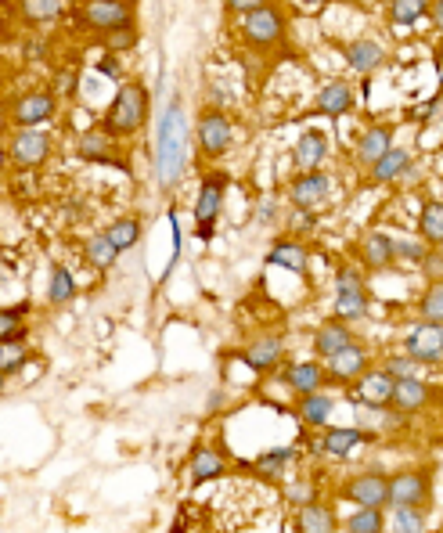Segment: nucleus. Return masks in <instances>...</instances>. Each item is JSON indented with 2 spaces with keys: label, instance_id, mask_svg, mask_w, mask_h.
I'll use <instances>...</instances> for the list:
<instances>
[{
  "label": "nucleus",
  "instance_id": "obj_1",
  "mask_svg": "<svg viewBox=\"0 0 443 533\" xmlns=\"http://www.w3.org/2000/svg\"><path fill=\"white\" fill-rule=\"evenodd\" d=\"M184 170H188V119H184L181 94H173L166 101L163 116H159V148H155V177H159V188L166 195L173 188H181Z\"/></svg>",
  "mask_w": 443,
  "mask_h": 533
},
{
  "label": "nucleus",
  "instance_id": "obj_2",
  "mask_svg": "<svg viewBox=\"0 0 443 533\" xmlns=\"http://www.w3.org/2000/svg\"><path fill=\"white\" fill-rule=\"evenodd\" d=\"M148 109H152L148 87L141 80H127L119 83V91L112 94L109 109L101 112L98 127H105L119 141H127V137H137L148 127Z\"/></svg>",
  "mask_w": 443,
  "mask_h": 533
},
{
  "label": "nucleus",
  "instance_id": "obj_3",
  "mask_svg": "<svg viewBox=\"0 0 443 533\" xmlns=\"http://www.w3.org/2000/svg\"><path fill=\"white\" fill-rule=\"evenodd\" d=\"M73 22L83 33L116 40L119 33H137V11L123 0H80L73 4Z\"/></svg>",
  "mask_w": 443,
  "mask_h": 533
},
{
  "label": "nucleus",
  "instance_id": "obj_4",
  "mask_svg": "<svg viewBox=\"0 0 443 533\" xmlns=\"http://www.w3.org/2000/svg\"><path fill=\"white\" fill-rule=\"evenodd\" d=\"M238 37H242L245 47H253L260 55L263 51H274V47H281L285 37H289V15H285L281 4L267 0L263 8L249 11V15L238 19Z\"/></svg>",
  "mask_w": 443,
  "mask_h": 533
},
{
  "label": "nucleus",
  "instance_id": "obj_5",
  "mask_svg": "<svg viewBox=\"0 0 443 533\" xmlns=\"http://www.w3.org/2000/svg\"><path fill=\"white\" fill-rule=\"evenodd\" d=\"M58 116V94L51 87H29V91L11 94L8 101V123L11 130H33L44 127Z\"/></svg>",
  "mask_w": 443,
  "mask_h": 533
},
{
  "label": "nucleus",
  "instance_id": "obj_6",
  "mask_svg": "<svg viewBox=\"0 0 443 533\" xmlns=\"http://www.w3.org/2000/svg\"><path fill=\"white\" fill-rule=\"evenodd\" d=\"M371 307V296H368V285H364V274L350 263H343L339 271H335V292H332V314L346 325L353 321H361Z\"/></svg>",
  "mask_w": 443,
  "mask_h": 533
},
{
  "label": "nucleus",
  "instance_id": "obj_7",
  "mask_svg": "<svg viewBox=\"0 0 443 533\" xmlns=\"http://www.w3.org/2000/svg\"><path fill=\"white\" fill-rule=\"evenodd\" d=\"M195 141L206 159H224L235 145V123L220 105H202L199 119H195Z\"/></svg>",
  "mask_w": 443,
  "mask_h": 533
},
{
  "label": "nucleus",
  "instance_id": "obj_8",
  "mask_svg": "<svg viewBox=\"0 0 443 533\" xmlns=\"http://www.w3.org/2000/svg\"><path fill=\"white\" fill-rule=\"evenodd\" d=\"M55 152V137L47 134L44 127H33V130H11L8 137V163L11 170L19 173H33L51 159Z\"/></svg>",
  "mask_w": 443,
  "mask_h": 533
},
{
  "label": "nucleus",
  "instance_id": "obj_9",
  "mask_svg": "<svg viewBox=\"0 0 443 533\" xmlns=\"http://www.w3.org/2000/svg\"><path fill=\"white\" fill-rule=\"evenodd\" d=\"M227 188H231V177H227V173H220V170L202 173L199 195H195V224H199L202 242H209V238H213V227H217L220 209H224Z\"/></svg>",
  "mask_w": 443,
  "mask_h": 533
},
{
  "label": "nucleus",
  "instance_id": "obj_10",
  "mask_svg": "<svg viewBox=\"0 0 443 533\" xmlns=\"http://www.w3.org/2000/svg\"><path fill=\"white\" fill-rule=\"evenodd\" d=\"M433 476L425 469H400L389 476V508H429Z\"/></svg>",
  "mask_w": 443,
  "mask_h": 533
},
{
  "label": "nucleus",
  "instance_id": "obj_11",
  "mask_svg": "<svg viewBox=\"0 0 443 533\" xmlns=\"http://www.w3.org/2000/svg\"><path fill=\"white\" fill-rule=\"evenodd\" d=\"M339 494H343V501H350L353 508H389V476L382 469L353 472Z\"/></svg>",
  "mask_w": 443,
  "mask_h": 533
},
{
  "label": "nucleus",
  "instance_id": "obj_12",
  "mask_svg": "<svg viewBox=\"0 0 443 533\" xmlns=\"http://www.w3.org/2000/svg\"><path fill=\"white\" fill-rule=\"evenodd\" d=\"M76 155H80L83 163L123 166V170H130V166H127V155H123V148H119V137H112L105 127L83 130V134L76 137Z\"/></svg>",
  "mask_w": 443,
  "mask_h": 533
},
{
  "label": "nucleus",
  "instance_id": "obj_13",
  "mask_svg": "<svg viewBox=\"0 0 443 533\" xmlns=\"http://www.w3.org/2000/svg\"><path fill=\"white\" fill-rule=\"evenodd\" d=\"M404 353L415 357L422 368H443V325L436 321H418L404 335Z\"/></svg>",
  "mask_w": 443,
  "mask_h": 533
},
{
  "label": "nucleus",
  "instance_id": "obj_14",
  "mask_svg": "<svg viewBox=\"0 0 443 533\" xmlns=\"http://www.w3.org/2000/svg\"><path fill=\"white\" fill-rule=\"evenodd\" d=\"M332 199V177L325 170H307L296 173L289 184V206L292 209H307V213H317L321 206H328Z\"/></svg>",
  "mask_w": 443,
  "mask_h": 533
},
{
  "label": "nucleus",
  "instance_id": "obj_15",
  "mask_svg": "<svg viewBox=\"0 0 443 533\" xmlns=\"http://www.w3.org/2000/svg\"><path fill=\"white\" fill-rule=\"evenodd\" d=\"M325 371H328V382H332V386L350 389L361 375L371 371V350L364 343H350L343 353H335L332 361H325Z\"/></svg>",
  "mask_w": 443,
  "mask_h": 533
},
{
  "label": "nucleus",
  "instance_id": "obj_16",
  "mask_svg": "<svg viewBox=\"0 0 443 533\" xmlns=\"http://www.w3.org/2000/svg\"><path fill=\"white\" fill-rule=\"evenodd\" d=\"M328 155H332V137L321 127H307L296 137V145H292V170L296 173L321 170L328 163Z\"/></svg>",
  "mask_w": 443,
  "mask_h": 533
},
{
  "label": "nucleus",
  "instance_id": "obj_17",
  "mask_svg": "<svg viewBox=\"0 0 443 533\" xmlns=\"http://www.w3.org/2000/svg\"><path fill=\"white\" fill-rule=\"evenodd\" d=\"M393 393H397V379L389 375L386 368H371L368 375H361V379L350 386V397L357 400V404L364 407H393Z\"/></svg>",
  "mask_w": 443,
  "mask_h": 533
},
{
  "label": "nucleus",
  "instance_id": "obj_18",
  "mask_svg": "<svg viewBox=\"0 0 443 533\" xmlns=\"http://www.w3.org/2000/svg\"><path fill=\"white\" fill-rule=\"evenodd\" d=\"M393 134H397L393 123H368V127L357 134V141H353V159H357L364 170H371V166L379 163L382 155L393 148Z\"/></svg>",
  "mask_w": 443,
  "mask_h": 533
},
{
  "label": "nucleus",
  "instance_id": "obj_19",
  "mask_svg": "<svg viewBox=\"0 0 443 533\" xmlns=\"http://www.w3.org/2000/svg\"><path fill=\"white\" fill-rule=\"evenodd\" d=\"M339 51H343L346 65H350V73H357V76H375L382 65L389 62V51L379 44V40H371V37L346 40Z\"/></svg>",
  "mask_w": 443,
  "mask_h": 533
},
{
  "label": "nucleus",
  "instance_id": "obj_20",
  "mask_svg": "<svg viewBox=\"0 0 443 533\" xmlns=\"http://www.w3.org/2000/svg\"><path fill=\"white\" fill-rule=\"evenodd\" d=\"M317 440H321V454H328V458H350L361 443L375 440V433H368L361 425H328V429H317Z\"/></svg>",
  "mask_w": 443,
  "mask_h": 533
},
{
  "label": "nucleus",
  "instance_id": "obj_21",
  "mask_svg": "<svg viewBox=\"0 0 443 533\" xmlns=\"http://www.w3.org/2000/svg\"><path fill=\"white\" fill-rule=\"evenodd\" d=\"M357 260L371 274H386L397 263V238L386 235V231H368L357 245Z\"/></svg>",
  "mask_w": 443,
  "mask_h": 533
},
{
  "label": "nucleus",
  "instance_id": "obj_22",
  "mask_svg": "<svg viewBox=\"0 0 443 533\" xmlns=\"http://www.w3.org/2000/svg\"><path fill=\"white\" fill-rule=\"evenodd\" d=\"M328 382L325 361H296L281 371V386L289 389L292 397H310V393H321Z\"/></svg>",
  "mask_w": 443,
  "mask_h": 533
},
{
  "label": "nucleus",
  "instance_id": "obj_23",
  "mask_svg": "<svg viewBox=\"0 0 443 533\" xmlns=\"http://www.w3.org/2000/svg\"><path fill=\"white\" fill-rule=\"evenodd\" d=\"M238 361L249 371H256V375H271L285 361V343H281L278 335H260V339H253V343L238 353Z\"/></svg>",
  "mask_w": 443,
  "mask_h": 533
},
{
  "label": "nucleus",
  "instance_id": "obj_24",
  "mask_svg": "<svg viewBox=\"0 0 443 533\" xmlns=\"http://www.w3.org/2000/svg\"><path fill=\"white\" fill-rule=\"evenodd\" d=\"M357 109V91H353L350 80H328L321 83V91L314 98V112L317 116H328V119H339L346 112Z\"/></svg>",
  "mask_w": 443,
  "mask_h": 533
},
{
  "label": "nucleus",
  "instance_id": "obj_25",
  "mask_svg": "<svg viewBox=\"0 0 443 533\" xmlns=\"http://www.w3.org/2000/svg\"><path fill=\"white\" fill-rule=\"evenodd\" d=\"M263 263H267V267H281V271H292V274H299V278H307L310 253H307V245L299 242L296 235H292V238H274V245L267 249Z\"/></svg>",
  "mask_w": 443,
  "mask_h": 533
},
{
  "label": "nucleus",
  "instance_id": "obj_26",
  "mask_svg": "<svg viewBox=\"0 0 443 533\" xmlns=\"http://www.w3.org/2000/svg\"><path fill=\"white\" fill-rule=\"evenodd\" d=\"M436 400V389L429 386V382H422L415 375V379H400L397 382V393H393V411H400V415H422L425 407Z\"/></svg>",
  "mask_w": 443,
  "mask_h": 533
},
{
  "label": "nucleus",
  "instance_id": "obj_27",
  "mask_svg": "<svg viewBox=\"0 0 443 533\" xmlns=\"http://www.w3.org/2000/svg\"><path fill=\"white\" fill-rule=\"evenodd\" d=\"M350 343H357V339H353V328L346 325V321H339V317H332L325 325H317V332H314L317 361H332L335 353H343Z\"/></svg>",
  "mask_w": 443,
  "mask_h": 533
},
{
  "label": "nucleus",
  "instance_id": "obj_28",
  "mask_svg": "<svg viewBox=\"0 0 443 533\" xmlns=\"http://www.w3.org/2000/svg\"><path fill=\"white\" fill-rule=\"evenodd\" d=\"M411 170H415V155L407 152V148H397V145H393L386 155H382L379 163H375V166L368 170V181H371V184H379V188H382V184L407 181V173H411Z\"/></svg>",
  "mask_w": 443,
  "mask_h": 533
},
{
  "label": "nucleus",
  "instance_id": "obj_29",
  "mask_svg": "<svg viewBox=\"0 0 443 533\" xmlns=\"http://www.w3.org/2000/svg\"><path fill=\"white\" fill-rule=\"evenodd\" d=\"M332 411H335V400L328 397L325 389L310 393V397H296V407H292V415H296V422L303 429H328Z\"/></svg>",
  "mask_w": 443,
  "mask_h": 533
},
{
  "label": "nucleus",
  "instance_id": "obj_30",
  "mask_svg": "<svg viewBox=\"0 0 443 533\" xmlns=\"http://www.w3.org/2000/svg\"><path fill=\"white\" fill-rule=\"evenodd\" d=\"M343 523H339V515L328 501H310L296 512V533H339Z\"/></svg>",
  "mask_w": 443,
  "mask_h": 533
},
{
  "label": "nucleus",
  "instance_id": "obj_31",
  "mask_svg": "<svg viewBox=\"0 0 443 533\" xmlns=\"http://www.w3.org/2000/svg\"><path fill=\"white\" fill-rule=\"evenodd\" d=\"M65 15V0H15V19L26 29L51 26Z\"/></svg>",
  "mask_w": 443,
  "mask_h": 533
},
{
  "label": "nucleus",
  "instance_id": "obj_32",
  "mask_svg": "<svg viewBox=\"0 0 443 533\" xmlns=\"http://www.w3.org/2000/svg\"><path fill=\"white\" fill-rule=\"evenodd\" d=\"M227 472V458L217 451V447H199V451L191 454L188 461V476H191V487H202V483H213Z\"/></svg>",
  "mask_w": 443,
  "mask_h": 533
},
{
  "label": "nucleus",
  "instance_id": "obj_33",
  "mask_svg": "<svg viewBox=\"0 0 443 533\" xmlns=\"http://www.w3.org/2000/svg\"><path fill=\"white\" fill-rule=\"evenodd\" d=\"M299 465V447H271L253 461V469L267 479H285Z\"/></svg>",
  "mask_w": 443,
  "mask_h": 533
},
{
  "label": "nucleus",
  "instance_id": "obj_34",
  "mask_svg": "<svg viewBox=\"0 0 443 533\" xmlns=\"http://www.w3.org/2000/svg\"><path fill=\"white\" fill-rule=\"evenodd\" d=\"M418 238H422L429 249H440L443 245V202L440 199H425L418 209Z\"/></svg>",
  "mask_w": 443,
  "mask_h": 533
},
{
  "label": "nucleus",
  "instance_id": "obj_35",
  "mask_svg": "<svg viewBox=\"0 0 443 533\" xmlns=\"http://www.w3.org/2000/svg\"><path fill=\"white\" fill-rule=\"evenodd\" d=\"M83 253H87V263H91L94 271H112L116 260L123 256L116 245H112V238L105 235V231H94V235L87 238V245H83Z\"/></svg>",
  "mask_w": 443,
  "mask_h": 533
},
{
  "label": "nucleus",
  "instance_id": "obj_36",
  "mask_svg": "<svg viewBox=\"0 0 443 533\" xmlns=\"http://www.w3.org/2000/svg\"><path fill=\"white\" fill-rule=\"evenodd\" d=\"M389 22L400 29L418 26L422 19H429V0H389Z\"/></svg>",
  "mask_w": 443,
  "mask_h": 533
},
{
  "label": "nucleus",
  "instance_id": "obj_37",
  "mask_svg": "<svg viewBox=\"0 0 443 533\" xmlns=\"http://www.w3.org/2000/svg\"><path fill=\"white\" fill-rule=\"evenodd\" d=\"M76 296V278L69 267H51V278H47V303L51 307H65V303H73Z\"/></svg>",
  "mask_w": 443,
  "mask_h": 533
},
{
  "label": "nucleus",
  "instance_id": "obj_38",
  "mask_svg": "<svg viewBox=\"0 0 443 533\" xmlns=\"http://www.w3.org/2000/svg\"><path fill=\"white\" fill-rule=\"evenodd\" d=\"M346 533H386L389 530V519H386V508H353L350 519L343 523Z\"/></svg>",
  "mask_w": 443,
  "mask_h": 533
},
{
  "label": "nucleus",
  "instance_id": "obj_39",
  "mask_svg": "<svg viewBox=\"0 0 443 533\" xmlns=\"http://www.w3.org/2000/svg\"><path fill=\"white\" fill-rule=\"evenodd\" d=\"M105 235L112 238V245H116L119 253H130V249L141 242V220L137 217H116L109 227H105Z\"/></svg>",
  "mask_w": 443,
  "mask_h": 533
},
{
  "label": "nucleus",
  "instance_id": "obj_40",
  "mask_svg": "<svg viewBox=\"0 0 443 533\" xmlns=\"http://www.w3.org/2000/svg\"><path fill=\"white\" fill-rule=\"evenodd\" d=\"M26 314H29V303L8 307L4 314H0V339H4V343H19V339H26Z\"/></svg>",
  "mask_w": 443,
  "mask_h": 533
},
{
  "label": "nucleus",
  "instance_id": "obj_41",
  "mask_svg": "<svg viewBox=\"0 0 443 533\" xmlns=\"http://www.w3.org/2000/svg\"><path fill=\"white\" fill-rule=\"evenodd\" d=\"M418 317L443 325V281H429L425 292L418 296Z\"/></svg>",
  "mask_w": 443,
  "mask_h": 533
},
{
  "label": "nucleus",
  "instance_id": "obj_42",
  "mask_svg": "<svg viewBox=\"0 0 443 533\" xmlns=\"http://www.w3.org/2000/svg\"><path fill=\"white\" fill-rule=\"evenodd\" d=\"M389 533H425V508H389Z\"/></svg>",
  "mask_w": 443,
  "mask_h": 533
},
{
  "label": "nucleus",
  "instance_id": "obj_43",
  "mask_svg": "<svg viewBox=\"0 0 443 533\" xmlns=\"http://www.w3.org/2000/svg\"><path fill=\"white\" fill-rule=\"evenodd\" d=\"M29 361V346L26 339H19V343H4L0 346V375L4 379H11V375H19L22 368H26Z\"/></svg>",
  "mask_w": 443,
  "mask_h": 533
},
{
  "label": "nucleus",
  "instance_id": "obj_44",
  "mask_svg": "<svg viewBox=\"0 0 443 533\" xmlns=\"http://www.w3.org/2000/svg\"><path fill=\"white\" fill-rule=\"evenodd\" d=\"M382 368L389 371V375H393V379H415L418 375V368H422V364L415 361V357H407V353H389L386 357V364H382Z\"/></svg>",
  "mask_w": 443,
  "mask_h": 533
},
{
  "label": "nucleus",
  "instance_id": "obj_45",
  "mask_svg": "<svg viewBox=\"0 0 443 533\" xmlns=\"http://www.w3.org/2000/svg\"><path fill=\"white\" fill-rule=\"evenodd\" d=\"M425 256H429V245H425L422 238H397V260L418 263V267H422Z\"/></svg>",
  "mask_w": 443,
  "mask_h": 533
},
{
  "label": "nucleus",
  "instance_id": "obj_46",
  "mask_svg": "<svg viewBox=\"0 0 443 533\" xmlns=\"http://www.w3.org/2000/svg\"><path fill=\"white\" fill-rule=\"evenodd\" d=\"M51 91L58 94V98H76V91H80V76H76V69H58L55 73V87Z\"/></svg>",
  "mask_w": 443,
  "mask_h": 533
},
{
  "label": "nucleus",
  "instance_id": "obj_47",
  "mask_svg": "<svg viewBox=\"0 0 443 533\" xmlns=\"http://www.w3.org/2000/svg\"><path fill=\"white\" fill-rule=\"evenodd\" d=\"M289 501L296 508L310 505V501H317V487L310 483V479H292V487H289Z\"/></svg>",
  "mask_w": 443,
  "mask_h": 533
},
{
  "label": "nucleus",
  "instance_id": "obj_48",
  "mask_svg": "<svg viewBox=\"0 0 443 533\" xmlns=\"http://www.w3.org/2000/svg\"><path fill=\"white\" fill-rule=\"evenodd\" d=\"M220 4H224L227 15H238V19H242V15H249V11L263 8L267 0H220Z\"/></svg>",
  "mask_w": 443,
  "mask_h": 533
},
{
  "label": "nucleus",
  "instance_id": "obj_49",
  "mask_svg": "<svg viewBox=\"0 0 443 533\" xmlns=\"http://www.w3.org/2000/svg\"><path fill=\"white\" fill-rule=\"evenodd\" d=\"M422 271L429 281H443V253H436V249H429V256L422 260Z\"/></svg>",
  "mask_w": 443,
  "mask_h": 533
},
{
  "label": "nucleus",
  "instance_id": "obj_50",
  "mask_svg": "<svg viewBox=\"0 0 443 533\" xmlns=\"http://www.w3.org/2000/svg\"><path fill=\"white\" fill-rule=\"evenodd\" d=\"M256 220L271 227L274 220H278V202H274V199H263V202H260V213H256Z\"/></svg>",
  "mask_w": 443,
  "mask_h": 533
},
{
  "label": "nucleus",
  "instance_id": "obj_51",
  "mask_svg": "<svg viewBox=\"0 0 443 533\" xmlns=\"http://www.w3.org/2000/svg\"><path fill=\"white\" fill-rule=\"evenodd\" d=\"M22 55L26 58H33V62H40V58L47 55V44L40 37H33V40H26V44H22Z\"/></svg>",
  "mask_w": 443,
  "mask_h": 533
},
{
  "label": "nucleus",
  "instance_id": "obj_52",
  "mask_svg": "<svg viewBox=\"0 0 443 533\" xmlns=\"http://www.w3.org/2000/svg\"><path fill=\"white\" fill-rule=\"evenodd\" d=\"M429 22L443 33V0H429Z\"/></svg>",
  "mask_w": 443,
  "mask_h": 533
},
{
  "label": "nucleus",
  "instance_id": "obj_53",
  "mask_svg": "<svg viewBox=\"0 0 443 533\" xmlns=\"http://www.w3.org/2000/svg\"><path fill=\"white\" fill-rule=\"evenodd\" d=\"M299 4H303V8H307V11H317V8H325L328 0H299Z\"/></svg>",
  "mask_w": 443,
  "mask_h": 533
},
{
  "label": "nucleus",
  "instance_id": "obj_54",
  "mask_svg": "<svg viewBox=\"0 0 443 533\" xmlns=\"http://www.w3.org/2000/svg\"><path fill=\"white\" fill-rule=\"evenodd\" d=\"M65 4H80V0H65Z\"/></svg>",
  "mask_w": 443,
  "mask_h": 533
},
{
  "label": "nucleus",
  "instance_id": "obj_55",
  "mask_svg": "<svg viewBox=\"0 0 443 533\" xmlns=\"http://www.w3.org/2000/svg\"><path fill=\"white\" fill-rule=\"evenodd\" d=\"M123 4H134V0H123Z\"/></svg>",
  "mask_w": 443,
  "mask_h": 533
}]
</instances>
